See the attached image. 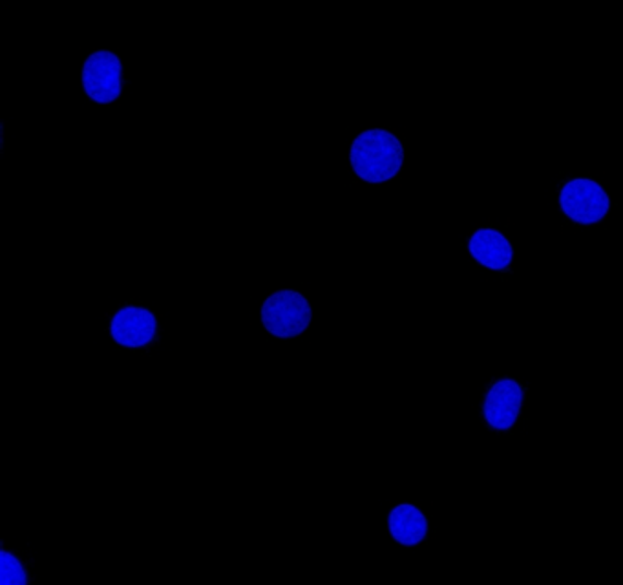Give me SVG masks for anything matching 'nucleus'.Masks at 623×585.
I'll list each match as a JSON object with an SVG mask.
<instances>
[{
	"mask_svg": "<svg viewBox=\"0 0 623 585\" xmlns=\"http://www.w3.org/2000/svg\"><path fill=\"white\" fill-rule=\"evenodd\" d=\"M0 558V585H28V573L15 554L2 547Z\"/></svg>",
	"mask_w": 623,
	"mask_h": 585,
	"instance_id": "1a4fd4ad",
	"label": "nucleus"
},
{
	"mask_svg": "<svg viewBox=\"0 0 623 585\" xmlns=\"http://www.w3.org/2000/svg\"><path fill=\"white\" fill-rule=\"evenodd\" d=\"M468 249H470V254L476 259V262L489 267V270H506L511 265L512 256H514L508 238L503 232L489 229V227L474 232Z\"/></svg>",
	"mask_w": 623,
	"mask_h": 585,
	"instance_id": "0eeeda50",
	"label": "nucleus"
},
{
	"mask_svg": "<svg viewBox=\"0 0 623 585\" xmlns=\"http://www.w3.org/2000/svg\"><path fill=\"white\" fill-rule=\"evenodd\" d=\"M523 405L522 384L514 379H501L489 390L483 401L484 421L494 430H511L516 425Z\"/></svg>",
	"mask_w": 623,
	"mask_h": 585,
	"instance_id": "423d86ee",
	"label": "nucleus"
},
{
	"mask_svg": "<svg viewBox=\"0 0 623 585\" xmlns=\"http://www.w3.org/2000/svg\"><path fill=\"white\" fill-rule=\"evenodd\" d=\"M390 533L400 546L414 547L428 535V520L419 506L400 503L390 512Z\"/></svg>",
	"mask_w": 623,
	"mask_h": 585,
	"instance_id": "6e6552de",
	"label": "nucleus"
},
{
	"mask_svg": "<svg viewBox=\"0 0 623 585\" xmlns=\"http://www.w3.org/2000/svg\"><path fill=\"white\" fill-rule=\"evenodd\" d=\"M110 333L123 348H146L158 337V319L146 308L127 306L113 315Z\"/></svg>",
	"mask_w": 623,
	"mask_h": 585,
	"instance_id": "39448f33",
	"label": "nucleus"
},
{
	"mask_svg": "<svg viewBox=\"0 0 623 585\" xmlns=\"http://www.w3.org/2000/svg\"><path fill=\"white\" fill-rule=\"evenodd\" d=\"M83 88L92 102L110 105L123 92V62L113 51L97 50L83 67Z\"/></svg>",
	"mask_w": 623,
	"mask_h": 585,
	"instance_id": "20e7f679",
	"label": "nucleus"
},
{
	"mask_svg": "<svg viewBox=\"0 0 623 585\" xmlns=\"http://www.w3.org/2000/svg\"><path fill=\"white\" fill-rule=\"evenodd\" d=\"M313 319V310L302 292L281 289L271 295L262 305V324L278 338L302 335Z\"/></svg>",
	"mask_w": 623,
	"mask_h": 585,
	"instance_id": "f03ea898",
	"label": "nucleus"
},
{
	"mask_svg": "<svg viewBox=\"0 0 623 585\" xmlns=\"http://www.w3.org/2000/svg\"><path fill=\"white\" fill-rule=\"evenodd\" d=\"M349 162L360 180L382 183L399 175L405 164V148L399 138L387 130H366L351 143Z\"/></svg>",
	"mask_w": 623,
	"mask_h": 585,
	"instance_id": "f257e3e1",
	"label": "nucleus"
},
{
	"mask_svg": "<svg viewBox=\"0 0 623 585\" xmlns=\"http://www.w3.org/2000/svg\"><path fill=\"white\" fill-rule=\"evenodd\" d=\"M560 207L576 224H598L611 208V198L598 181L574 178L560 192Z\"/></svg>",
	"mask_w": 623,
	"mask_h": 585,
	"instance_id": "7ed1b4c3",
	"label": "nucleus"
}]
</instances>
